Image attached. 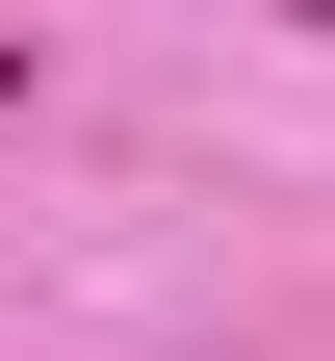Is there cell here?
<instances>
[{
	"label": "cell",
	"instance_id": "6da1fadb",
	"mask_svg": "<svg viewBox=\"0 0 335 361\" xmlns=\"http://www.w3.org/2000/svg\"><path fill=\"white\" fill-rule=\"evenodd\" d=\"M0 104H26V52H0Z\"/></svg>",
	"mask_w": 335,
	"mask_h": 361
},
{
	"label": "cell",
	"instance_id": "7a4b0ae2",
	"mask_svg": "<svg viewBox=\"0 0 335 361\" xmlns=\"http://www.w3.org/2000/svg\"><path fill=\"white\" fill-rule=\"evenodd\" d=\"M284 26H335V0H284Z\"/></svg>",
	"mask_w": 335,
	"mask_h": 361
}]
</instances>
